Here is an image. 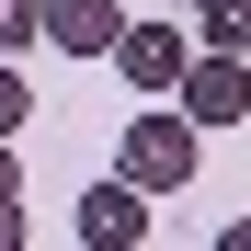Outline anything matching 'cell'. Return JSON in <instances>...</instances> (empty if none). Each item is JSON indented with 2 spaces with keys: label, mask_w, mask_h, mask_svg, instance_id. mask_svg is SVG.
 <instances>
[{
  "label": "cell",
  "mask_w": 251,
  "mask_h": 251,
  "mask_svg": "<svg viewBox=\"0 0 251 251\" xmlns=\"http://www.w3.org/2000/svg\"><path fill=\"white\" fill-rule=\"evenodd\" d=\"M194 160H205V126H194V114H137L126 149H114V172L137 183V194H183Z\"/></svg>",
  "instance_id": "cell-1"
},
{
  "label": "cell",
  "mask_w": 251,
  "mask_h": 251,
  "mask_svg": "<svg viewBox=\"0 0 251 251\" xmlns=\"http://www.w3.org/2000/svg\"><path fill=\"white\" fill-rule=\"evenodd\" d=\"M172 92H183V114H194V126H240V114H251V69H240L228 46H205V57H183Z\"/></svg>",
  "instance_id": "cell-2"
},
{
  "label": "cell",
  "mask_w": 251,
  "mask_h": 251,
  "mask_svg": "<svg viewBox=\"0 0 251 251\" xmlns=\"http://www.w3.org/2000/svg\"><path fill=\"white\" fill-rule=\"evenodd\" d=\"M137 92H172L183 80V23H114V46H103Z\"/></svg>",
  "instance_id": "cell-3"
},
{
  "label": "cell",
  "mask_w": 251,
  "mask_h": 251,
  "mask_svg": "<svg viewBox=\"0 0 251 251\" xmlns=\"http://www.w3.org/2000/svg\"><path fill=\"white\" fill-rule=\"evenodd\" d=\"M92 240H103V251H126V240H149V194L126 183V172L80 194V251H92Z\"/></svg>",
  "instance_id": "cell-4"
},
{
  "label": "cell",
  "mask_w": 251,
  "mask_h": 251,
  "mask_svg": "<svg viewBox=\"0 0 251 251\" xmlns=\"http://www.w3.org/2000/svg\"><path fill=\"white\" fill-rule=\"evenodd\" d=\"M114 0H34V34H46V46H69V57H103L114 46Z\"/></svg>",
  "instance_id": "cell-5"
},
{
  "label": "cell",
  "mask_w": 251,
  "mask_h": 251,
  "mask_svg": "<svg viewBox=\"0 0 251 251\" xmlns=\"http://www.w3.org/2000/svg\"><path fill=\"white\" fill-rule=\"evenodd\" d=\"M194 34L228 46V57H251V0H194Z\"/></svg>",
  "instance_id": "cell-6"
},
{
  "label": "cell",
  "mask_w": 251,
  "mask_h": 251,
  "mask_svg": "<svg viewBox=\"0 0 251 251\" xmlns=\"http://www.w3.org/2000/svg\"><path fill=\"white\" fill-rule=\"evenodd\" d=\"M12 46H34V0H0V57Z\"/></svg>",
  "instance_id": "cell-7"
},
{
  "label": "cell",
  "mask_w": 251,
  "mask_h": 251,
  "mask_svg": "<svg viewBox=\"0 0 251 251\" xmlns=\"http://www.w3.org/2000/svg\"><path fill=\"white\" fill-rule=\"evenodd\" d=\"M23 114H34V92H23V80H12V57H0V137H12Z\"/></svg>",
  "instance_id": "cell-8"
},
{
  "label": "cell",
  "mask_w": 251,
  "mask_h": 251,
  "mask_svg": "<svg viewBox=\"0 0 251 251\" xmlns=\"http://www.w3.org/2000/svg\"><path fill=\"white\" fill-rule=\"evenodd\" d=\"M23 194V160H12V137H0V205H12Z\"/></svg>",
  "instance_id": "cell-9"
},
{
  "label": "cell",
  "mask_w": 251,
  "mask_h": 251,
  "mask_svg": "<svg viewBox=\"0 0 251 251\" xmlns=\"http://www.w3.org/2000/svg\"><path fill=\"white\" fill-rule=\"evenodd\" d=\"M12 240H23V194H12V205H0V251H12Z\"/></svg>",
  "instance_id": "cell-10"
},
{
  "label": "cell",
  "mask_w": 251,
  "mask_h": 251,
  "mask_svg": "<svg viewBox=\"0 0 251 251\" xmlns=\"http://www.w3.org/2000/svg\"><path fill=\"white\" fill-rule=\"evenodd\" d=\"M172 12H183V0H172Z\"/></svg>",
  "instance_id": "cell-11"
}]
</instances>
